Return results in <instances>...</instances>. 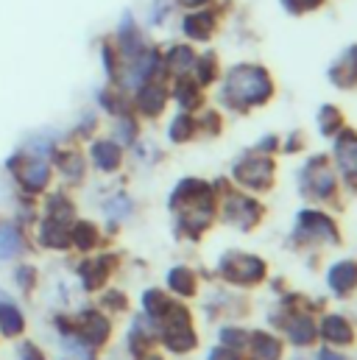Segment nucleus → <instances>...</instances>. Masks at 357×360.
Listing matches in <instances>:
<instances>
[{"instance_id": "f257e3e1", "label": "nucleus", "mask_w": 357, "mask_h": 360, "mask_svg": "<svg viewBox=\"0 0 357 360\" xmlns=\"http://www.w3.org/2000/svg\"><path fill=\"white\" fill-rule=\"evenodd\" d=\"M273 92V84L268 73L257 65H238L229 70L226 84H223V98L229 95L232 101H246V103H263Z\"/></svg>"}, {"instance_id": "f03ea898", "label": "nucleus", "mask_w": 357, "mask_h": 360, "mask_svg": "<svg viewBox=\"0 0 357 360\" xmlns=\"http://www.w3.org/2000/svg\"><path fill=\"white\" fill-rule=\"evenodd\" d=\"M181 28L190 39L195 42H207L212 39V34L218 31V14L212 8H193L190 14H184L181 20Z\"/></svg>"}, {"instance_id": "7ed1b4c3", "label": "nucleus", "mask_w": 357, "mask_h": 360, "mask_svg": "<svg viewBox=\"0 0 357 360\" xmlns=\"http://www.w3.org/2000/svg\"><path fill=\"white\" fill-rule=\"evenodd\" d=\"M330 76H332V82H335L338 87H355L357 84V45L346 48V51L335 59Z\"/></svg>"}, {"instance_id": "20e7f679", "label": "nucleus", "mask_w": 357, "mask_h": 360, "mask_svg": "<svg viewBox=\"0 0 357 360\" xmlns=\"http://www.w3.org/2000/svg\"><path fill=\"white\" fill-rule=\"evenodd\" d=\"M193 68H198V82H201V84H209V82L215 79V73H218V56H215V53L195 56V65H193Z\"/></svg>"}, {"instance_id": "39448f33", "label": "nucleus", "mask_w": 357, "mask_h": 360, "mask_svg": "<svg viewBox=\"0 0 357 360\" xmlns=\"http://www.w3.org/2000/svg\"><path fill=\"white\" fill-rule=\"evenodd\" d=\"M168 59H171L174 73H187V70L195 65V53H193L187 45H184V48H181V45H176V48L171 51V56H168Z\"/></svg>"}, {"instance_id": "423d86ee", "label": "nucleus", "mask_w": 357, "mask_h": 360, "mask_svg": "<svg viewBox=\"0 0 357 360\" xmlns=\"http://www.w3.org/2000/svg\"><path fill=\"white\" fill-rule=\"evenodd\" d=\"M282 6H285L290 14H307V11L321 8L324 0H282Z\"/></svg>"}, {"instance_id": "0eeeda50", "label": "nucleus", "mask_w": 357, "mask_h": 360, "mask_svg": "<svg viewBox=\"0 0 357 360\" xmlns=\"http://www.w3.org/2000/svg\"><path fill=\"white\" fill-rule=\"evenodd\" d=\"M181 3H184V6H190V8H204L209 0H181Z\"/></svg>"}]
</instances>
